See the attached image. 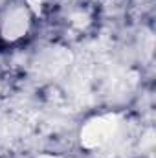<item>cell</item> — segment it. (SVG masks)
Returning <instances> with one entry per match:
<instances>
[{"label": "cell", "instance_id": "6da1fadb", "mask_svg": "<svg viewBox=\"0 0 156 158\" xmlns=\"http://www.w3.org/2000/svg\"><path fill=\"white\" fill-rule=\"evenodd\" d=\"M119 119L116 114H99L90 118L79 131V142L84 149L94 151L109 143L117 132Z\"/></svg>", "mask_w": 156, "mask_h": 158}, {"label": "cell", "instance_id": "7a4b0ae2", "mask_svg": "<svg viewBox=\"0 0 156 158\" xmlns=\"http://www.w3.org/2000/svg\"><path fill=\"white\" fill-rule=\"evenodd\" d=\"M30 26H31V13L26 9V6H18L9 9L2 19L0 35L7 42H15L30 31Z\"/></svg>", "mask_w": 156, "mask_h": 158}, {"label": "cell", "instance_id": "3957f363", "mask_svg": "<svg viewBox=\"0 0 156 158\" xmlns=\"http://www.w3.org/2000/svg\"><path fill=\"white\" fill-rule=\"evenodd\" d=\"M26 2V9L30 11V13H35V15H39L40 9H42V0H24Z\"/></svg>", "mask_w": 156, "mask_h": 158}]
</instances>
